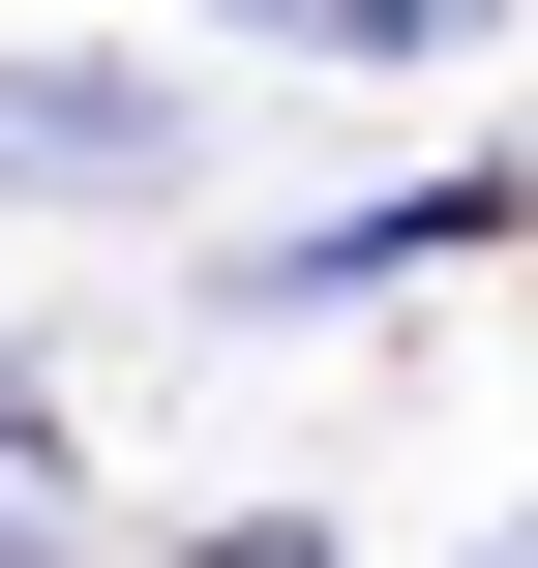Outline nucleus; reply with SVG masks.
<instances>
[{
    "instance_id": "1",
    "label": "nucleus",
    "mask_w": 538,
    "mask_h": 568,
    "mask_svg": "<svg viewBox=\"0 0 538 568\" xmlns=\"http://www.w3.org/2000/svg\"><path fill=\"white\" fill-rule=\"evenodd\" d=\"M449 240H538V180H389V210H300V240H210V329H300V300H419Z\"/></svg>"
},
{
    "instance_id": "2",
    "label": "nucleus",
    "mask_w": 538,
    "mask_h": 568,
    "mask_svg": "<svg viewBox=\"0 0 538 568\" xmlns=\"http://www.w3.org/2000/svg\"><path fill=\"white\" fill-rule=\"evenodd\" d=\"M0 180H180V90L150 60H0Z\"/></svg>"
},
{
    "instance_id": "3",
    "label": "nucleus",
    "mask_w": 538,
    "mask_h": 568,
    "mask_svg": "<svg viewBox=\"0 0 538 568\" xmlns=\"http://www.w3.org/2000/svg\"><path fill=\"white\" fill-rule=\"evenodd\" d=\"M90 539V419H60V359L0 329V568H60Z\"/></svg>"
},
{
    "instance_id": "4",
    "label": "nucleus",
    "mask_w": 538,
    "mask_h": 568,
    "mask_svg": "<svg viewBox=\"0 0 538 568\" xmlns=\"http://www.w3.org/2000/svg\"><path fill=\"white\" fill-rule=\"evenodd\" d=\"M180 568H329V509H240V539H180Z\"/></svg>"
},
{
    "instance_id": "5",
    "label": "nucleus",
    "mask_w": 538,
    "mask_h": 568,
    "mask_svg": "<svg viewBox=\"0 0 538 568\" xmlns=\"http://www.w3.org/2000/svg\"><path fill=\"white\" fill-rule=\"evenodd\" d=\"M509 568H538V539H509Z\"/></svg>"
}]
</instances>
